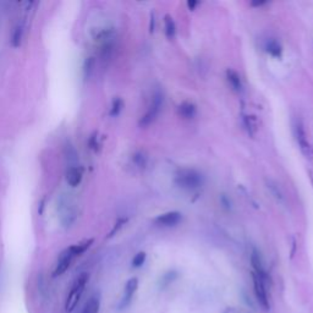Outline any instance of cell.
Here are the masks:
<instances>
[{"label":"cell","instance_id":"cell-1","mask_svg":"<svg viewBox=\"0 0 313 313\" xmlns=\"http://www.w3.org/2000/svg\"><path fill=\"white\" fill-rule=\"evenodd\" d=\"M88 279H89L88 274L82 273L81 275H80L79 278L75 280V283L72 284L69 295H67L66 302H65V308L67 312H72L73 309H75L77 303H79V301L82 298L83 292H85V289H86L87 283H88Z\"/></svg>","mask_w":313,"mask_h":313},{"label":"cell","instance_id":"cell-2","mask_svg":"<svg viewBox=\"0 0 313 313\" xmlns=\"http://www.w3.org/2000/svg\"><path fill=\"white\" fill-rule=\"evenodd\" d=\"M175 183L185 190L197 189L202 183V175L193 169H181L176 173Z\"/></svg>","mask_w":313,"mask_h":313},{"label":"cell","instance_id":"cell-3","mask_svg":"<svg viewBox=\"0 0 313 313\" xmlns=\"http://www.w3.org/2000/svg\"><path fill=\"white\" fill-rule=\"evenodd\" d=\"M163 95L159 91L154 92V95L152 96V101L151 104L148 106L146 114L141 118L140 120V126L141 127H147L150 126L151 124H153L154 121H156V119L158 118V115H159L160 109H162L163 106Z\"/></svg>","mask_w":313,"mask_h":313},{"label":"cell","instance_id":"cell-4","mask_svg":"<svg viewBox=\"0 0 313 313\" xmlns=\"http://www.w3.org/2000/svg\"><path fill=\"white\" fill-rule=\"evenodd\" d=\"M252 279H253V292L254 296H256L258 305H260L264 311H268V309L270 308V303H269V298H268L267 283H264L260 277H257L256 274L253 273H252Z\"/></svg>","mask_w":313,"mask_h":313},{"label":"cell","instance_id":"cell-5","mask_svg":"<svg viewBox=\"0 0 313 313\" xmlns=\"http://www.w3.org/2000/svg\"><path fill=\"white\" fill-rule=\"evenodd\" d=\"M293 131H295V138L298 142L300 151L302 152V154L305 157H311L312 156V147L309 144L307 134H306L305 125H303L302 120H299L295 122V126H293Z\"/></svg>","mask_w":313,"mask_h":313},{"label":"cell","instance_id":"cell-6","mask_svg":"<svg viewBox=\"0 0 313 313\" xmlns=\"http://www.w3.org/2000/svg\"><path fill=\"white\" fill-rule=\"evenodd\" d=\"M251 266H252L253 274L260 277L264 283L267 284L269 283V275H268L266 267H264L263 258L261 256V252L257 250V248H253L252 252H251Z\"/></svg>","mask_w":313,"mask_h":313},{"label":"cell","instance_id":"cell-7","mask_svg":"<svg viewBox=\"0 0 313 313\" xmlns=\"http://www.w3.org/2000/svg\"><path fill=\"white\" fill-rule=\"evenodd\" d=\"M73 258H75V256H73L72 252H71L70 248H66L65 251H63L57 261L56 268H54V272H53V278H58V277L63 275V274L70 268Z\"/></svg>","mask_w":313,"mask_h":313},{"label":"cell","instance_id":"cell-8","mask_svg":"<svg viewBox=\"0 0 313 313\" xmlns=\"http://www.w3.org/2000/svg\"><path fill=\"white\" fill-rule=\"evenodd\" d=\"M137 289H138V279L137 278L128 279L126 285H125L124 293H122L120 303H119V308L124 309V308H126L128 305H130L132 299H134L135 293H136V291H137Z\"/></svg>","mask_w":313,"mask_h":313},{"label":"cell","instance_id":"cell-9","mask_svg":"<svg viewBox=\"0 0 313 313\" xmlns=\"http://www.w3.org/2000/svg\"><path fill=\"white\" fill-rule=\"evenodd\" d=\"M181 214L179 212H168L164 213V214L158 215V217L154 219V223L159 227L164 228H169V227H175V225L179 224L181 222Z\"/></svg>","mask_w":313,"mask_h":313},{"label":"cell","instance_id":"cell-10","mask_svg":"<svg viewBox=\"0 0 313 313\" xmlns=\"http://www.w3.org/2000/svg\"><path fill=\"white\" fill-rule=\"evenodd\" d=\"M83 175V170L81 167H70L66 172V181L70 186L76 187L79 186V183L81 182Z\"/></svg>","mask_w":313,"mask_h":313},{"label":"cell","instance_id":"cell-11","mask_svg":"<svg viewBox=\"0 0 313 313\" xmlns=\"http://www.w3.org/2000/svg\"><path fill=\"white\" fill-rule=\"evenodd\" d=\"M177 113H179L180 116H182L183 119H193L197 114V108H196L195 104L190 102H183L179 105L177 108Z\"/></svg>","mask_w":313,"mask_h":313},{"label":"cell","instance_id":"cell-12","mask_svg":"<svg viewBox=\"0 0 313 313\" xmlns=\"http://www.w3.org/2000/svg\"><path fill=\"white\" fill-rule=\"evenodd\" d=\"M24 35H25V24L24 22H19V24L15 26L14 32H12V37H11L12 47L15 48L20 47L22 40H24Z\"/></svg>","mask_w":313,"mask_h":313},{"label":"cell","instance_id":"cell-13","mask_svg":"<svg viewBox=\"0 0 313 313\" xmlns=\"http://www.w3.org/2000/svg\"><path fill=\"white\" fill-rule=\"evenodd\" d=\"M227 79L229 83H230V86L235 89V91L240 92L241 89H243V81H241V77L236 71L229 69L227 71Z\"/></svg>","mask_w":313,"mask_h":313},{"label":"cell","instance_id":"cell-14","mask_svg":"<svg viewBox=\"0 0 313 313\" xmlns=\"http://www.w3.org/2000/svg\"><path fill=\"white\" fill-rule=\"evenodd\" d=\"M99 308H101V298H99V295H93L87 301L82 309V313H99Z\"/></svg>","mask_w":313,"mask_h":313},{"label":"cell","instance_id":"cell-15","mask_svg":"<svg viewBox=\"0 0 313 313\" xmlns=\"http://www.w3.org/2000/svg\"><path fill=\"white\" fill-rule=\"evenodd\" d=\"M266 50L274 58H282L283 48L280 46L279 42H277L275 40H269L267 42Z\"/></svg>","mask_w":313,"mask_h":313},{"label":"cell","instance_id":"cell-16","mask_svg":"<svg viewBox=\"0 0 313 313\" xmlns=\"http://www.w3.org/2000/svg\"><path fill=\"white\" fill-rule=\"evenodd\" d=\"M267 187L277 201L280 203L284 202V195H283L282 190H280V187L278 186V183L272 181V180H267Z\"/></svg>","mask_w":313,"mask_h":313},{"label":"cell","instance_id":"cell-17","mask_svg":"<svg viewBox=\"0 0 313 313\" xmlns=\"http://www.w3.org/2000/svg\"><path fill=\"white\" fill-rule=\"evenodd\" d=\"M93 244V238H89V240L85 241V243L79 244V245H73V246L69 247L70 251L72 252L73 256H81L82 253H85L87 250H88L89 247H91V245Z\"/></svg>","mask_w":313,"mask_h":313},{"label":"cell","instance_id":"cell-18","mask_svg":"<svg viewBox=\"0 0 313 313\" xmlns=\"http://www.w3.org/2000/svg\"><path fill=\"white\" fill-rule=\"evenodd\" d=\"M164 24H165V34H167V37L169 38V40H172V38H174V35H175V32H176L175 22H174L172 16L167 15L165 16V20H164Z\"/></svg>","mask_w":313,"mask_h":313},{"label":"cell","instance_id":"cell-19","mask_svg":"<svg viewBox=\"0 0 313 313\" xmlns=\"http://www.w3.org/2000/svg\"><path fill=\"white\" fill-rule=\"evenodd\" d=\"M93 66H95V59H93L92 57L86 58L85 63H83V77H85L86 80L89 79V76H91Z\"/></svg>","mask_w":313,"mask_h":313},{"label":"cell","instance_id":"cell-20","mask_svg":"<svg viewBox=\"0 0 313 313\" xmlns=\"http://www.w3.org/2000/svg\"><path fill=\"white\" fill-rule=\"evenodd\" d=\"M132 159H134V163L136 164L137 167H140V168L146 167L147 157L143 152H136V153L134 154V158H132Z\"/></svg>","mask_w":313,"mask_h":313},{"label":"cell","instance_id":"cell-21","mask_svg":"<svg viewBox=\"0 0 313 313\" xmlns=\"http://www.w3.org/2000/svg\"><path fill=\"white\" fill-rule=\"evenodd\" d=\"M122 106H124V103H122L121 99L116 98L115 101L113 102L112 109H111V112H109V115H111V116H118L119 114H120Z\"/></svg>","mask_w":313,"mask_h":313},{"label":"cell","instance_id":"cell-22","mask_svg":"<svg viewBox=\"0 0 313 313\" xmlns=\"http://www.w3.org/2000/svg\"><path fill=\"white\" fill-rule=\"evenodd\" d=\"M146 252H138L136 256L132 258V267L134 268H140L146 262Z\"/></svg>","mask_w":313,"mask_h":313},{"label":"cell","instance_id":"cell-23","mask_svg":"<svg viewBox=\"0 0 313 313\" xmlns=\"http://www.w3.org/2000/svg\"><path fill=\"white\" fill-rule=\"evenodd\" d=\"M65 156L69 159V162H77V159H79V154L71 144H67L65 147Z\"/></svg>","mask_w":313,"mask_h":313},{"label":"cell","instance_id":"cell-24","mask_svg":"<svg viewBox=\"0 0 313 313\" xmlns=\"http://www.w3.org/2000/svg\"><path fill=\"white\" fill-rule=\"evenodd\" d=\"M176 278H177V273L173 270V272H168L167 274H164L163 278H162V282L160 283H162L163 288H165V286L169 285L170 283H173Z\"/></svg>","mask_w":313,"mask_h":313},{"label":"cell","instance_id":"cell-25","mask_svg":"<svg viewBox=\"0 0 313 313\" xmlns=\"http://www.w3.org/2000/svg\"><path fill=\"white\" fill-rule=\"evenodd\" d=\"M125 223H126V219H119V220L115 223L114 228L112 229V231L109 232L108 237H113V236H114V235L116 234V232H118L119 230H120V229H121L122 227H124V224H125Z\"/></svg>","mask_w":313,"mask_h":313},{"label":"cell","instance_id":"cell-26","mask_svg":"<svg viewBox=\"0 0 313 313\" xmlns=\"http://www.w3.org/2000/svg\"><path fill=\"white\" fill-rule=\"evenodd\" d=\"M88 144H89V147L92 148V150H95V151H98V140H97V137H96V135H93V136L89 138V141H88Z\"/></svg>","mask_w":313,"mask_h":313},{"label":"cell","instance_id":"cell-27","mask_svg":"<svg viewBox=\"0 0 313 313\" xmlns=\"http://www.w3.org/2000/svg\"><path fill=\"white\" fill-rule=\"evenodd\" d=\"M197 4H198V2H187V8L190 9V10H193V9L196 8V6H197Z\"/></svg>","mask_w":313,"mask_h":313},{"label":"cell","instance_id":"cell-28","mask_svg":"<svg viewBox=\"0 0 313 313\" xmlns=\"http://www.w3.org/2000/svg\"><path fill=\"white\" fill-rule=\"evenodd\" d=\"M150 31L151 32L154 31V16L153 15L151 16V27H150Z\"/></svg>","mask_w":313,"mask_h":313},{"label":"cell","instance_id":"cell-29","mask_svg":"<svg viewBox=\"0 0 313 313\" xmlns=\"http://www.w3.org/2000/svg\"><path fill=\"white\" fill-rule=\"evenodd\" d=\"M266 4V2H256V3H252V6H262V5H264Z\"/></svg>","mask_w":313,"mask_h":313}]
</instances>
